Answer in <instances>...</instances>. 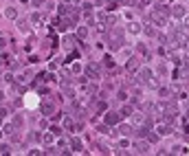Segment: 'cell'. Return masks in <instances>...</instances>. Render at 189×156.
I'll return each mask as SVG.
<instances>
[{"mask_svg":"<svg viewBox=\"0 0 189 156\" xmlns=\"http://www.w3.org/2000/svg\"><path fill=\"white\" fill-rule=\"evenodd\" d=\"M7 149H9L7 145H0V154H4V152H7Z\"/></svg>","mask_w":189,"mask_h":156,"instance_id":"4fadbf2b","label":"cell"},{"mask_svg":"<svg viewBox=\"0 0 189 156\" xmlns=\"http://www.w3.org/2000/svg\"><path fill=\"white\" fill-rule=\"evenodd\" d=\"M121 134H123V136L132 134V127H130V125H121Z\"/></svg>","mask_w":189,"mask_h":156,"instance_id":"9c48e42d","label":"cell"},{"mask_svg":"<svg viewBox=\"0 0 189 156\" xmlns=\"http://www.w3.org/2000/svg\"><path fill=\"white\" fill-rule=\"evenodd\" d=\"M145 33H147V35H152V37L156 35V31H154V29H149V26H147V29H145Z\"/></svg>","mask_w":189,"mask_h":156,"instance_id":"7c38bea8","label":"cell"},{"mask_svg":"<svg viewBox=\"0 0 189 156\" xmlns=\"http://www.w3.org/2000/svg\"><path fill=\"white\" fill-rule=\"evenodd\" d=\"M2 97H4V94H2V92H0V101H2Z\"/></svg>","mask_w":189,"mask_h":156,"instance_id":"9a60e30c","label":"cell"},{"mask_svg":"<svg viewBox=\"0 0 189 156\" xmlns=\"http://www.w3.org/2000/svg\"><path fill=\"white\" fill-rule=\"evenodd\" d=\"M149 20H152L154 24H158V26H165V22H167V15H163V13H158V11H154V13L149 15Z\"/></svg>","mask_w":189,"mask_h":156,"instance_id":"6da1fadb","label":"cell"},{"mask_svg":"<svg viewBox=\"0 0 189 156\" xmlns=\"http://www.w3.org/2000/svg\"><path fill=\"white\" fill-rule=\"evenodd\" d=\"M134 152H138V154H145V152H149V145L147 143H134Z\"/></svg>","mask_w":189,"mask_h":156,"instance_id":"3957f363","label":"cell"},{"mask_svg":"<svg viewBox=\"0 0 189 156\" xmlns=\"http://www.w3.org/2000/svg\"><path fill=\"white\" fill-rule=\"evenodd\" d=\"M70 145H73L75 152H79V149H81V141H79V138H73V141H70Z\"/></svg>","mask_w":189,"mask_h":156,"instance_id":"52a82bcc","label":"cell"},{"mask_svg":"<svg viewBox=\"0 0 189 156\" xmlns=\"http://www.w3.org/2000/svg\"><path fill=\"white\" fill-rule=\"evenodd\" d=\"M158 2H165V0H158Z\"/></svg>","mask_w":189,"mask_h":156,"instance_id":"2e32d148","label":"cell"},{"mask_svg":"<svg viewBox=\"0 0 189 156\" xmlns=\"http://www.w3.org/2000/svg\"><path fill=\"white\" fill-rule=\"evenodd\" d=\"M105 123H119V114H116V112H108V116H105Z\"/></svg>","mask_w":189,"mask_h":156,"instance_id":"5b68a950","label":"cell"},{"mask_svg":"<svg viewBox=\"0 0 189 156\" xmlns=\"http://www.w3.org/2000/svg\"><path fill=\"white\" fill-rule=\"evenodd\" d=\"M158 134H171V125L160 123V125H158Z\"/></svg>","mask_w":189,"mask_h":156,"instance_id":"8992f818","label":"cell"},{"mask_svg":"<svg viewBox=\"0 0 189 156\" xmlns=\"http://www.w3.org/2000/svg\"><path fill=\"white\" fill-rule=\"evenodd\" d=\"M130 31H132V33H138V31H141V24H136V22H132V24H130Z\"/></svg>","mask_w":189,"mask_h":156,"instance_id":"30bf717a","label":"cell"},{"mask_svg":"<svg viewBox=\"0 0 189 156\" xmlns=\"http://www.w3.org/2000/svg\"><path fill=\"white\" fill-rule=\"evenodd\" d=\"M86 75H88V77H92V79H97V77H99L97 66H94V64H88V66H86Z\"/></svg>","mask_w":189,"mask_h":156,"instance_id":"7a4b0ae2","label":"cell"},{"mask_svg":"<svg viewBox=\"0 0 189 156\" xmlns=\"http://www.w3.org/2000/svg\"><path fill=\"white\" fill-rule=\"evenodd\" d=\"M171 13H174L176 18H182V15H185V7H182V4H176V7H171Z\"/></svg>","mask_w":189,"mask_h":156,"instance_id":"277c9868","label":"cell"},{"mask_svg":"<svg viewBox=\"0 0 189 156\" xmlns=\"http://www.w3.org/2000/svg\"><path fill=\"white\" fill-rule=\"evenodd\" d=\"M4 116H7V112H4V110L0 108V119H4Z\"/></svg>","mask_w":189,"mask_h":156,"instance_id":"5bb4252c","label":"cell"},{"mask_svg":"<svg viewBox=\"0 0 189 156\" xmlns=\"http://www.w3.org/2000/svg\"><path fill=\"white\" fill-rule=\"evenodd\" d=\"M149 77H152V73H149L147 68H145V70H141V79H143V81H152Z\"/></svg>","mask_w":189,"mask_h":156,"instance_id":"ba28073f","label":"cell"},{"mask_svg":"<svg viewBox=\"0 0 189 156\" xmlns=\"http://www.w3.org/2000/svg\"><path fill=\"white\" fill-rule=\"evenodd\" d=\"M136 66H138V64H136V59H130V64H127V68H130V70H134Z\"/></svg>","mask_w":189,"mask_h":156,"instance_id":"8fae6325","label":"cell"}]
</instances>
